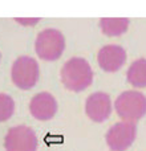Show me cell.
I'll return each instance as SVG.
<instances>
[{
	"mask_svg": "<svg viewBox=\"0 0 146 151\" xmlns=\"http://www.w3.org/2000/svg\"><path fill=\"white\" fill-rule=\"evenodd\" d=\"M136 134V123L122 121L109 129V131L106 133V143L112 151H125L134 142Z\"/></svg>",
	"mask_w": 146,
	"mask_h": 151,
	"instance_id": "cell-5",
	"label": "cell"
},
{
	"mask_svg": "<svg viewBox=\"0 0 146 151\" xmlns=\"http://www.w3.org/2000/svg\"><path fill=\"white\" fill-rule=\"evenodd\" d=\"M61 80L69 90L81 91L92 83L93 70L86 60L81 57H73L64 64L61 69Z\"/></svg>",
	"mask_w": 146,
	"mask_h": 151,
	"instance_id": "cell-1",
	"label": "cell"
},
{
	"mask_svg": "<svg viewBox=\"0 0 146 151\" xmlns=\"http://www.w3.org/2000/svg\"><path fill=\"white\" fill-rule=\"evenodd\" d=\"M15 110V102L7 94H0V122L7 121Z\"/></svg>",
	"mask_w": 146,
	"mask_h": 151,
	"instance_id": "cell-12",
	"label": "cell"
},
{
	"mask_svg": "<svg viewBox=\"0 0 146 151\" xmlns=\"http://www.w3.org/2000/svg\"><path fill=\"white\" fill-rule=\"evenodd\" d=\"M100 25L105 35L108 36H120L126 32L129 27L128 19H101Z\"/></svg>",
	"mask_w": 146,
	"mask_h": 151,
	"instance_id": "cell-11",
	"label": "cell"
},
{
	"mask_svg": "<svg viewBox=\"0 0 146 151\" xmlns=\"http://www.w3.org/2000/svg\"><path fill=\"white\" fill-rule=\"evenodd\" d=\"M114 107L120 118L126 122H136L146 114V97L139 91H124L117 97Z\"/></svg>",
	"mask_w": 146,
	"mask_h": 151,
	"instance_id": "cell-2",
	"label": "cell"
},
{
	"mask_svg": "<svg viewBox=\"0 0 146 151\" xmlns=\"http://www.w3.org/2000/svg\"><path fill=\"white\" fill-rule=\"evenodd\" d=\"M31 113L36 119H51L57 111V102L55 97L49 93H39L31 99L29 105Z\"/></svg>",
	"mask_w": 146,
	"mask_h": 151,
	"instance_id": "cell-9",
	"label": "cell"
},
{
	"mask_svg": "<svg viewBox=\"0 0 146 151\" xmlns=\"http://www.w3.org/2000/svg\"><path fill=\"white\" fill-rule=\"evenodd\" d=\"M85 111L94 122H102L108 119L112 113V101L108 94L98 91L88 97L85 104Z\"/></svg>",
	"mask_w": 146,
	"mask_h": 151,
	"instance_id": "cell-7",
	"label": "cell"
},
{
	"mask_svg": "<svg viewBox=\"0 0 146 151\" xmlns=\"http://www.w3.org/2000/svg\"><path fill=\"white\" fill-rule=\"evenodd\" d=\"M128 81L136 88L146 86V60L138 58L130 65L128 70Z\"/></svg>",
	"mask_w": 146,
	"mask_h": 151,
	"instance_id": "cell-10",
	"label": "cell"
},
{
	"mask_svg": "<svg viewBox=\"0 0 146 151\" xmlns=\"http://www.w3.org/2000/svg\"><path fill=\"white\" fill-rule=\"evenodd\" d=\"M35 48L37 56L43 60H57L63 55V50L65 48V39L57 29H44L37 35Z\"/></svg>",
	"mask_w": 146,
	"mask_h": 151,
	"instance_id": "cell-3",
	"label": "cell"
},
{
	"mask_svg": "<svg viewBox=\"0 0 146 151\" xmlns=\"http://www.w3.org/2000/svg\"><path fill=\"white\" fill-rule=\"evenodd\" d=\"M5 149L7 151H36V134L28 126H16L9 129L5 137Z\"/></svg>",
	"mask_w": 146,
	"mask_h": 151,
	"instance_id": "cell-6",
	"label": "cell"
},
{
	"mask_svg": "<svg viewBox=\"0 0 146 151\" xmlns=\"http://www.w3.org/2000/svg\"><path fill=\"white\" fill-rule=\"evenodd\" d=\"M39 78V64L28 56H21L12 65V81L17 88L29 89L36 85Z\"/></svg>",
	"mask_w": 146,
	"mask_h": 151,
	"instance_id": "cell-4",
	"label": "cell"
},
{
	"mask_svg": "<svg viewBox=\"0 0 146 151\" xmlns=\"http://www.w3.org/2000/svg\"><path fill=\"white\" fill-rule=\"evenodd\" d=\"M98 65L105 72H117L126 61V52L120 45H105L97 55Z\"/></svg>",
	"mask_w": 146,
	"mask_h": 151,
	"instance_id": "cell-8",
	"label": "cell"
}]
</instances>
